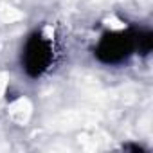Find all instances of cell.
<instances>
[{
  "label": "cell",
  "mask_w": 153,
  "mask_h": 153,
  "mask_svg": "<svg viewBox=\"0 0 153 153\" xmlns=\"http://www.w3.org/2000/svg\"><path fill=\"white\" fill-rule=\"evenodd\" d=\"M137 52V29H121L105 33L96 49V58L105 65H121Z\"/></svg>",
  "instance_id": "obj_1"
},
{
  "label": "cell",
  "mask_w": 153,
  "mask_h": 153,
  "mask_svg": "<svg viewBox=\"0 0 153 153\" xmlns=\"http://www.w3.org/2000/svg\"><path fill=\"white\" fill-rule=\"evenodd\" d=\"M52 59H54V51L51 40L43 36L40 31L33 33L27 38L22 52V68L25 70V74L29 78H40L49 70Z\"/></svg>",
  "instance_id": "obj_2"
}]
</instances>
